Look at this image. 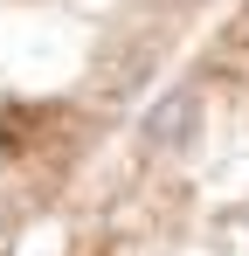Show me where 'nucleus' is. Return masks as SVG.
<instances>
[{"label": "nucleus", "mask_w": 249, "mask_h": 256, "mask_svg": "<svg viewBox=\"0 0 249 256\" xmlns=\"http://www.w3.org/2000/svg\"><path fill=\"white\" fill-rule=\"evenodd\" d=\"M194 132H201V97H187V90L166 97L160 111L146 118V138H152V146H187Z\"/></svg>", "instance_id": "nucleus-1"}]
</instances>
